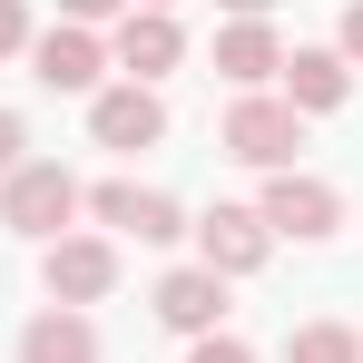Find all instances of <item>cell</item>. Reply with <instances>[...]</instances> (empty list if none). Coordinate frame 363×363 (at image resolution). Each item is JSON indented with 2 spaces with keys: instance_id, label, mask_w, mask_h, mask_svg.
<instances>
[{
  "instance_id": "obj_1",
  "label": "cell",
  "mask_w": 363,
  "mask_h": 363,
  "mask_svg": "<svg viewBox=\"0 0 363 363\" xmlns=\"http://www.w3.org/2000/svg\"><path fill=\"white\" fill-rule=\"evenodd\" d=\"M69 216H79V177H69L60 157H30V167L0 177V226L10 236H60Z\"/></svg>"
},
{
  "instance_id": "obj_2",
  "label": "cell",
  "mask_w": 363,
  "mask_h": 363,
  "mask_svg": "<svg viewBox=\"0 0 363 363\" xmlns=\"http://www.w3.org/2000/svg\"><path fill=\"white\" fill-rule=\"evenodd\" d=\"M255 216H265V236H295V245H324L334 226H344V186L304 177V167H275L265 177V196H255Z\"/></svg>"
},
{
  "instance_id": "obj_3",
  "label": "cell",
  "mask_w": 363,
  "mask_h": 363,
  "mask_svg": "<svg viewBox=\"0 0 363 363\" xmlns=\"http://www.w3.org/2000/svg\"><path fill=\"white\" fill-rule=\"evenodd\" d=\"M216 138H226V157H245V167H265V177H275V167H295V147H304V118L285 108V99L245 89L236 108H226V128H216Z\"/></svg>"
},
{
  "instance_id": "obj_4",
  "label": "cell",
  "mask_w": 363,
  "mask_h": 363,
  "mask_svg": "<svg viewBox=\"0 0 363 363\" xmlns=\"http://www.w3.org/2000/svg\"><path fill=\"white\" fill-rule=\"evenodd\" d=\"M40 285H50V304H99L118 285V245L108 236H60L40 255Z\"/></svg>"
},
{
  "instance_id": "obj_5",
  "label": "cell",
  "mask_w": 363,
  "mask_h": 363,
  "mask_svg": "<svg viewBox=\"0 0 363 363\" xmlns=\"http://www.w3.org/2000/svg\"><path fill=\"white\" fill-rule=\"evenodd\" d=\"M196 255H206V275H255L275 255V236H265L255 206H206L196 216Z\"/></svg>"
},
{
  "instance_id": "obj_6",
  "label": "cell",
  "mask_w": 363,
  "mask_h": 363,
  "mask_svg": "<svg viewBox=\"0 0 363 363\" xmlns=\"http://www.w3.org/2000/svg\"><path fill=\"white\" fill-rule=\"evenodd\" d=\"M99 226H118V236H138V245H167V236H186V216H177V196H157V186H128V177H108L99 196Z\"/></svg>"
},
{
  "instance_id": "obj_7",
  "label": "cell",
  "mask_w": 363,
  "mask_h": 363,
  "mask_svg": "<svg viewBox=\"0 0 363 363\" xmlns=\"http://www.w3.org/2000/svg\"><path fill=\"white\" fill-rule=\"evenodd\" d=\"M89 128H99V147H157V138H167V99L138 89V79H128V89H99V99H89Z\"/></svg>"
},
{
  "instance_id": "obj_8",
  "label": "cell",
  "mask_w": 363,
  "mask_h": 363,
  "mask_svg": "<svg viewBox=\"0 0 363 363\" xmlns=\"http://www.w3.org/2000/svg\"><path fill=\"white\" fill-rule=\"evenodd\" d=\"M157 324L167 334H226V275H206V265H177L167 285H157Z\"/></svg>"
},
{
  "instance_id": "obj_9",
  "label": "cell",
  "mask_w": 363,
  "mask_h": 363,
  "mask_svg": "<svg viewBox=\"0 0 363 363\" xmlns=\"http://www.w3.org/2000/svg\"><path fill=\"white\" fill-rule=\"evenodd\" d=\"M99 69H108V50H99L79 20H60L50 40H30V79H40V89H69V99L89 89V99H99Z\"/></svg>"
},
{
  "instance_id": "obj_10",
  "label": "cell",
  "mask_w": 363,
  "mask_h": 363,
  "mask_svg": "<svg viewBox=\"0 0 363 363\" xmlns=\"http://www.w3.org/2000/svg\"><path fill=\"white\" fill-rule=\"evenodd\" d=\"M177 60H186V40H177V20H167V10H128V20H118V69L138 79V89H147V79H167Z\"/></svg>"
},
{
  "instance_id": "obj_11",
  "label": "cell",
  "mask_w": 363,
  "mask_h": 363,
  "mask_svg": "<svg viewBox=\"0 0 363 363\" xmlns=\"http://www.w3.org/2000/svg\"><path fill=\"white\" fill-rule=\"evenodd\" d=\"M20 363H99V324L79 304H50L20 324Z\"/></svg>"
},
{
  "instance_id": "obj_12",
  "label": "cell",
  "mask_w": 363,
  "mask_h": 363,
  "mask_svg": "<svg viewBox=\"0 0 363 363\" xmlns=\"http://www.w3.org/2000/svg\"><path fill=\"white\" fill-rule=\"evenodd\" d=\"M344 89H354L344 50H295V60H285V108H295V118H314V108H344Z\"/></svg>"
},
{
  "instance_id": "obj_13",
  "label": "cell",
  "mask_w": 363,
  "mask_h": 363,
  "mask_svg": "<svg viewBox=\"0 0 363 363\" xmlns=\"http://www.w3.org/2000/svg\"><path fill=\"white\" fill-rule=\"evenodd\" d=\"M275 69H285V50H275V30H265V20L216 30V79H226V89H265Z\"/></svg>"
},
{
  "instance_id": "obj_14",
  "label": "cell",
  "mask_w": 363,
  "mask_h": 363,
  "mask_svg": "<svg viewBox=\"0 0 363 363\" xmlns=\"http://www.w3.org/2000/svg\"><path fill=\"white\" fill-rule=\"evenodd\" d=\"M285 363H363V334L354 324H295L285 334Z\"/></svg>"
},
{
  "instance_id": "obj_15",
  "label": "cell",
  "mask_w": 363,
  "mask_h": 363,
  "mask_svg": "<svg viewBox=\"0 0 363 363\" xmlns=\"http://www.w3.org/2000/svg\"><path fill=\"white\" fill-rule=\"evenodd\" d=\"M10 167H30V128H20V108H0V177Z\"/></svg>"
},
{
  "instance_id": "obj_16",
  "label": "cell",
  "mask_w": 363,
  "mask_h": 363,
  "mask_svg": "<svg viewBox=\"0 0 363 363\" xmlns=\"http://www.w3.org/2000/svg\"><path fill=\"white\" fill-rule=\"evenodd\" d=\"M186 363H255V354H245L236 334H196V354H186Z\"/></svg>"
},
{
  "instance_id": "obj_17",
  "label": "cell",
  "mask_w": 363,
  "mask_h": 363,
  "mask_svg": "<svg viewBox=\"0 0 363 363\" xmlns=\"http://www.w3.org/2000/svg\"><path fill=\"white\" fill-rule=\"evenodd\" d=\"M10 50H30V10H20V0H0V60H10Z\"/></svg>"
},
{
  "instance_id": "obj_18",
  "label": "cell",
  "mask_w": 363,
  "mask_h": 363,
  "mask_svg": "<svg viewBox=\"0 0 363 363\" xmlns=\"http://www.w3.org/2000/svg\"><path fill=\"white\" fill-rule=\"evenodd\" d=\"M363 60V0H344V69Z\"/></svg>"
},
{
  "instance_id": "obj_19",
  "label": "cell",
  "mask_w": 363,
  "mask_h": 363,
  "mask_svg": "<svg viewBox=\"0 0 363 363\" xmlns=\"http://www.w3.org/2000/svg\"><path fill=\"white\" fill-rule=\"evenodd\" d=\"M69 20H79V30H89V20H108V10H118V0H60Z\"/></svg>"
},
{
  "instance_id": "obj_20",
  "label": "cell",
  "mask_w": 363,
  "mask_h": 363,
  "mask_svg": "<svg viewBox=\"0 0 363 363\" xmlns=\"http://www.w3.org/2000/svg\"><path fill=\"white\" fill-rule=\"evenodd\" d=\"M226 10H236V20H265V0H226Z\"/></svg>"
},
{
  "instance_id": "obj_21",
  "label": "cell",
  "mask_w": 363,
  "mask_h": 363,
  "mask_svg": "<svg viewBox=\"0 0 363 363\" xmlns=\"http://www.w3.org/2000/svg\"><path fill=\"white\" fill-rule=\"evenodd\" d=\"M138 10H167V0H138Z\"/></svg>"
}]
</instances>
